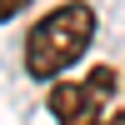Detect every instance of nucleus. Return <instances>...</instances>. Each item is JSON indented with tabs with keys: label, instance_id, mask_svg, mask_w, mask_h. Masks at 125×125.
<instances>
[{
	"label": "nucleus",
	"instance_id": "obj_3",
	"mask_svg": "<svg viewBox=\"0 0 125 125\" xmlns=\"http://www.w3.org/2000/svg\"><path fill=\"white\" fill-rule=\"evenodd\" d=\"M25 5H30V0H0V25H5V20H15Z\"/></svg>",
	"mask_w": 125,
	"mask_h": 125
},
{
	"label": "nucleus",
	"instance_id": "obj_4",
	"mask_svg": "<svg viewBox=\"0 0 125 125\" xmlns=\"http://www.w3.org/2000/svg\"><path fill=\"white\" fill-rule=\"evenodd\" d=\"M100 125H125V110H115V115H105Z\"/></svg>",
	"mask_w": 125,
	"mask_h": 125
},
{
	"label": "nucleus",
	"instance_id": "obj_2",
	"mask_svg": "<svg viewBox=\"0 0 125 125\" xmlns=\"http://www.w3.org/2000/svg\"><path fill=\"white\" fill-rule=\"evenodd\" d=\"M110 95H115V70L95 65L85 80H55L50 85V115H55V125H100Z\"/></svg>",
	"mask_w": 125,
	"mask_h": 125
},
{
	"label": "nucleus",
	"instance_id": "obj_1",
	"mask_svg": "<svg viewBox=\"0 0 125 125\" xmlns=\"http://www.w3.org/2000/svg\"><path fill=\"white\" fill-rule=\"evenodd\" d=\"M95 40V10L85 0H65L50 15H40L25 35V75L30 80H60Z\"/></svg>",
	"mask_w": 125,
	"mask_h": 125
}]
</instances>
